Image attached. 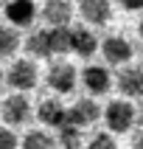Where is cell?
Returning <instances> with one entry per match:
<instances>
[{"instance_id": "cell-1", "label": "cell", "mask_w": 143, "mask_h": 149, "mask_svg": "<svg viewBox=\"0 0 143 149\" xmlns=\"http://www.w3.org/2000/svg\"><path fill=\"white\" fill-rule=\"evenodd\" d=\"M104 118H107V127L112 132H126L135 121V107L129 101H109L104 110Z\"/></svg>"}, {"instance_id": "cell-2", "label": "cell", "mask_w": 143, "mask_h": 149, "mask_svg": "<svg viewBox=\"0 0 143 149\" xmlns=\"http://www.w3.org/2000/svg\"><path fill=\"white\" fill-rule=\"evenodd\" d=\"M48 84H50V90L62 93V96L70 93L76 87V68L70 62H53L48 68Z\"/></svg>"}, {"instance_id": "cell-3", "label": "cell", "mask_w": 143, "mask_h": 149, "mask_svg": "<svg viewBox=\"0 0 143 149\" xmlns=\"http://www.w3.org/2000/svg\"><path fill=\"white\" fill-rule=\"evenodd\" d=\"M6 82L14 87V90H31L37 84V68H34L31 59H17L14 65L8 68Z\"/></svg>"}, {"instance_id": "cell-4", "label": "cell", "mask_w": 143, "mask_h": 149, "mask_svg": "<svg viewBox=\"0 0 143 149\" xmlns=\"http://www.w3.org/2000/svg\"><path fill=\"white\" fill-rule=\"evenodd\" d=\"M28 116H31V104H28V99L23 93H14V96H8L3 101V118H6V124L20 127V124L28 121Z\"/></svg>"}, {"instance_id": "cell-5", "label": "cell", "mask_w": 143, "mask_h": 149, "mask_svg": "<svg viewBox=\"0 0 143 149\" xmlns=\"http://www.w3.org/2000/svg\"><path fill=\"white\" fill-rule=\"evenodd\" d=\"M98 118H101V110H98V104L93 99H79L73 107L67 110V121L76 124V127H90Z\"/></svg>"}, {"instance_id": "cell-6", "label": "cell", "mask_w": 143, "mask_h": 149, "mask_svg": "<svg viewBox=\"0 0 143 149\" xmlns=\"http://www.w3.org/2000/svg\"><path fill=\"white\" fill-rule=\"evenodd\" d=\"M101 51H104L107 62H112V65H124V62H129L132 54H135L132 42L124 40V37H107L104 45H101Z\"/></svg>"}, {"instance_id": "cell-7", "label": "cell", "mask_w": 143, "mask_h": 149, "mask_svg": "<svg viewBox=\"0 0 143 149\" xmlns=\"http://www.w3.org/2000/svg\"><path fill=\"white\" fill-rule=\"evenodd\" d=\"M84 20H90V23L101 25L107 23L109 17H112V8H109V0H82V6H79Z\"/></svg>"}, {"instance_id": "cell-8", "label": "cell", "mask_w": 143, "mask_h": 149, "mask_svg": "<svg viewBox=\"0 0 143 149\" xmlns=\"http://www.w3.org/2000/svg\"><path fill=\"white\" fill-rule=\"evenodd\" d=\"M42 14L50 25H67L73 17V6H70V0H48Z\"/></svg>"}, {"instance_id": "cell-9", "label": "cell", "mask_w": 143, "mask_h": 149, "mask_svg": "<svg viewBox=\"0 0 143 149\" xmlns=\"http://www.w3.org/2000/svg\"><path fill=\"white\" fill-rule=\"evenodd\" d=\"M118 90L124 96H143V70L140 68H126L118 76Z\"/></svg>"}, {"instance_id": "cell-10", "label": "cell", "mask_w": 143, "mask_h": 149, "mask_svg": "<svg viewBox=\"0 0 143 149\" xmlns=\"http://www.w3.org/2000/svg\"><path fill=\"white\" fill-rule=\"evenodd\" d=\"M37 14V8H34L31 0H11L6 6V17L11 25H28Z\"/></svg>"}, {"instance_id": "cell-11", "label": "cell", "mask_w": 143, "mask_h": 149, "mask_svg": "<svg viewBox=\"0 0 143 149\" xmlns=\"http://www.w3.org/2000/svg\"><path fill=\"white\" fill-rule=\"evenodd\" d=\"M84 87L90 93H107L109 90V70L101 65H90L84 70Z\"/></svg>"}, {"instance_id": "cell-12", "label": "cell", "mask_w": 143, "mask_h": 149, "mask_svg": "<svg viewBox=\"0 0 143 149\" xmlns=\"http://www.w3.org/2000/svg\"><path fill=\"white\" fill-rule=\"evenodd\" d=\"M39 121H42V124H48V127H62L67 121V110L62 107V101L48 99V101H42V104H39Z\"/></svg>"}, {"instance_id": "cell-13", "label": "cell", "mask_w": 143, "mask_h": 149, "mask_svg": "<svg viewBox=\"0 0 143 149\" xmlns=\"http://www.w3.org/2000/svg\"><path fill=\"white\" fill-rule=\"evenodd\" d=\"M70 45L79 56H93L98 42H95L93 31H87V28H70Z\"/></svg>"}, {"instance_id": "cell-14", "label": "cell", "mask_w": 143, "mask_h": 149, "mask_svg": "<svg viewBox=\"0 0 143 149\" xmlns=\"http://www.w3.org/2000/svg\"><path fill=\"white\" fill-rule=\"evenodd\" d=\"M25 51L31 54V56H50L53 54V45H50V31H34L28 40H25Z\"/></svg>"}, {"instance_id": "cell-15", "label": "cell", "mask_w": 143, "mask_h": 149, "mask_svg": "<svg viewBox=\"0 0 143 149\" xmlns=\"http://www.w3.org/2000/svg\"><path fill=\"white\" fill-rule=\"evenodd\" d=\"M59 141H62L65 149H82V127L65 121V124L59 127Z\"/></svg>"}, {"instance_id": "cell-16", "label": "cell", "mask_w": 143, "mask_h": 149, "mask_svg": "<svg viewBox=\"0 0 143 149\" xmlns=\"http://www.w3.org/2000/svg\"><path fill=\"white\" fill-rule=\"evenodd\" d=\"M50 45H53V54L73 51V45H70V31H67L65 25H53V28H50Z\"/></svg>"}, {"instance_id": "cell-17", "label": "cell", "mask_w": 143, "mask_h": 149, "mask_svg": "<svg viewBox=\"0 0 143 149\" xmlns=\"http://www.w3.org/2000/svg\"><path fill=\"white\" fill-rule=\"evenodd\" d=\"M23 149H53V138L42 130H31L23 138Z\"/></svg>"}, {"instance_id": "cell-18", "label": "cell", "mask_w": 143, "mask_h": 149, "mask_svg": "<svg viewBox=\"0 0 143 149\" xmlns=\"http://www.w3.org/2000/svg\"><path fill=\"white\" fill-rule=\"evenodd\" d=\"M20 45V37H17L14 28H8V25H0V56H11Z\"/></svg>"}, {"instance_id": "cell-19", "label": "cell", "mask_w": 143, "mask_h": 149, "mask_svg": "<svg viewBox=\"0 0 143 149\" xmlns=\"http://www.w3.org/2000/svg\"><path fill=\"white\" fill-rule=\"evenodd\" d=\"M87 149H118V143L112 141L107 132H98V135L90 141V146H87Z\"/></svg>"}, {"instance_id": "cell-20", "label": "cell", "mask_w": 143, "mask_h": 149, "mask_svg": "<svg viewBox=\"0 0 143 149\" xmlns=\"http://www.w3.org/2000/svg\"><path fill=\"white\" fill-rule=\"evenodd\" d=\"M0 149H17V135L6 127H0Z\"/></svg>"}, {"instance_id": "cell-21", "label": "cell", "mask_w": 143, "mask_h": 149, "mask_svg": "<svg viewBox=\"0 0 143 149\" xmlns=\"http://www.w3.org/2000/svg\"><path fill=\"white\" fill-rule=\"evenodd\" d=\"M118 3H121L126 11H140L143 8V0H118Z\"/></svg>"}, {"instance_id": "cell-22", "label": "cell", "mask_w": 143, "mask_h": 149, "mask_svg": "<svg viewBox=\"0 0 143 149\" xmlns=\"http://www.w3.org/2000/svg\"><path fill=\"white\" fill-rule=\"evenodd\" d=\"M132 149H143V130H137L132 138Z\"/></svg>"}, {"instance_id": "cell-23", "label": "cell", "mask_w": 143, "mask_h": 149, "mask_svg": "<svg viewBox=\"0 0 143 149\" xmlns=\"http://www.w3.org/2000/svg\"><path fill=\"white\" fill-rule=\"evenodd\" d=\"M140 37H143V20H140Z\"/></svg>"}, {"instance_id": "cell-24", "label": "cell", "mask_w": 143, "mask_h": 149, "mask_svg": "<svg viewBox=\"0 0 143 149\" xmlns=\"http://www.w3.org/2000/svg\"><path fill=\"white\" fill-rule=\"evenodd\" d=\"M0 82H3V68H0Z\"/></svg>"}, {"instance_id": "cell-25", "label": "cell", "mask_w": 143, "mask_h": 149, "mask_svg": "<svg viewBox=\"0 0 143 149\" xmlns=\"http://www.w3.org/2000/svg\"><path fill=\"white\" fill-rule=\"evenodd\" d=\"M140 116H143V113H140Z\"/></svg>"}]
</instances>
